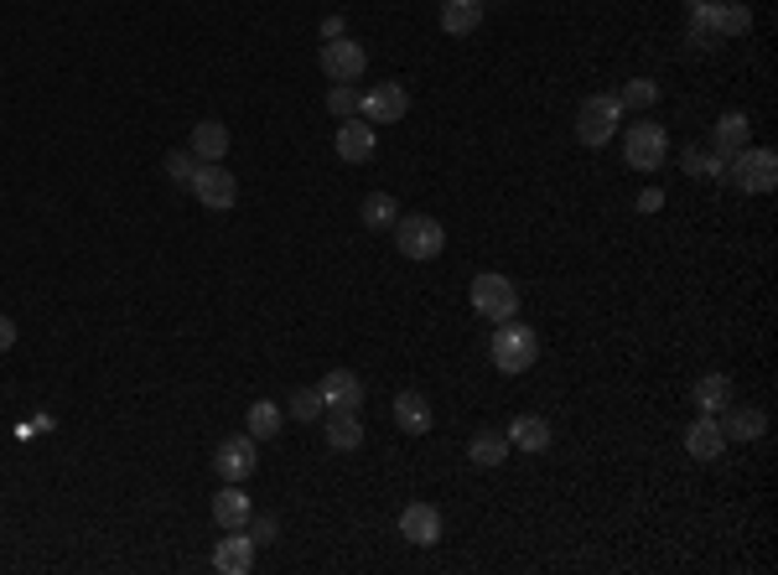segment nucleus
<instances>
[{
    "label": "nucleus",
    "instance_id": "23",
    "mask_svg": "<svg viewBox=\"0 0 778 575\" xmlns=\"http://www.w3.org/2000/svg\"><path fill=\"white\" fill-rule=\"evenodd\" d=\"M727 405H732V379H727V374L695 379V409H701V415H721Z\"/></svg>",
    "mask_w": 778,
    "mask_h": 575
},
{
    "label": "nucleus",
    "instance_id": "28",
    "mask_svg": "<svg viewBox=\"0 0 778 575\" xmlns=\"http://www.w3.org/2000/svg\"><path fill=\"white\" fill-rule=\"evenodd\" d=\"M394 218H400V203H394L389 192H374V197H364V223H368V229H394Z\"/></svg>",
    "mask_w": 778,
    "mask_h": 575
},
{
    "label": "nucleus",
    "instance_id": "3",
    "mask_svg": "<svg viewBox=\"0 0 778 575\" xmlns=\"http://www.w3.org/2000/svg\"><path fill=\"white\" fill-rule=\"evenodd\" d=\"M618 120H623L618 94H592V99H582V109H576V140H582V146H607V140L618 135Z\"/></svg>",
    "mask_w": 778,
    "mask_h": 575
},
{
    "label": "nucleus",
    "instance_id": "37",
    "mask_svg": "<svg viewBox=\"0 0 778 575\" xmlns=\"http://www.w3.org/2000/svg\"><path fill=\"white\" fill-rule=\"evenodd\" d=\"M332 37H343V16H327L323 22V42H332Z\"/></svg>",
    "mask_w": 778,
    "mask_h": 575
},
{
    "label": "nucleus",
    "instance_id": "18",
    "mask_svg": "<svg viewBox=\"0 0 778 575\" xmlns=\"http://www.w3.org/2000/svg\"><path fill=\"white\" fill-rule=\"evenodd\" d=\"M685 451H691L695 462H716V456L727 451V436L716 426V415H701V420L685 430Z\"/></svg>",
    "mask_w": 778,
    "mask_h": 575
},
{
    "label": "nucleus",
    "instance_id": "8",
    "mask_svg": "<svg viewBox=\"0 0 778 575\" xmlns=\"http://www.w3.org/2000/svg\"><path fill=\"white\" fill-rule=\"evenodd\" d=\"M358 114L368 125H394L411 114V94H405V84H374L368 94H358Z\"/></svg>",
    "mask_w": 778,
    "mask_h": 575
},
{
    "label": "nucleus",
    "instance_id": "12",
    "mask_svg": "<svg viewBox=\"0 0 778 575\" xmlns=\"http://www.w3.org/2000/svg\"><path fill=\"white\" fill-rule=\"evenodd\" d=\"M317 394H323L327 409H348V415H358L364 409V379L353 374V368H332V374H323V383H317Z\"/></svg>",
    "mask_w": 778,
    "mask_h": 575
},
{
    "label": "nucleus",
    "instance_id": "11",
    "mask_svg": "<svg viewBox=\"0 0 778 575\" xmlns=\"http://www.w3.org/2000/svg\"><path fill=\"white\" fill-rule=\"evenodd\" d=\"M332 150L343 156L348 167H364V161H374V150H379V130L368 125L364 114H353V120H343V125H338V135H332Z\"/></svg>",
    "mask_w": 778,
    "mask_h": 575
},
{
    "label": "nucleus",
    "instance_id": "27",
    "mask_svg": "<svg viewBox=\"0 0 778 575\" xmlns=\"http://www.w3.org/2000/svg\"><path fill=\"white\" fill-rule=\"evenodd\" d=\"M281 405H276V400H255V405H250V436H255V441H270V436H281Z\"/></svg>",
    "mask_w": 778,
    "mask_h": 575
},
{
    "label": "nucleus",
    "instance_id": "36",
    "mask_svg": "<svg viewBox=\"0 0 778 575\" xmlns=\"http://www.w3.org/2000/svg\"><path fill=\"white\" fill-rule=\"evenodd\" d=\"M11 342H16V321H11V317H0V353H5Z\"/></svg>",
    "mask_w": 778,
    "mask_h": 575
},
{
    "label": "nucleus",
    "instance_id": "33",
    "mask_svg": "<svg viewBox=\"0 0 778 575\" xmlns=\"http://www.w3.org/2000/svg\"><path fill=\"white\" fill-rule=\"evenodd\" d=\"M691 42H695V47H716V32H712V0H706V5H691Z\"/></svg>",
    "mask_w": 778,
    "mask_h": 575
},
{
    "label": "nucleus",
    "instance_id": "20",
    "mask_svg": "<svg viewBox=\"0 0 778 575\" xmlns=\"http://www.w3.org/2000/svg\"><path fill=\"white\" fill-rule=\"evenodd\" d=\"M716 426H721V436H727V441H757V436H763V430H768V415H763V409H721V420H716Z\"/></svg>",
    "mask_w": 778,
    "mask_h": 575
},
{
    "label": "nucleus",
    "instance_id": "35",
    "mask_svg": "<svg viewBox=\"0 0 778 575\" xmlns=\"http://www.w3.org/2000/svg\"><path fill=\"white\" fill-rule=\"evenodd\" d=\"M659 208H665V192H639V213H659Z\"/></svg>",
    "mask_w": 778,
    "mask_h": 575
},
{
    "label": "nucleus",
    "instance_id": "22",
    "mask_svg": "<svg viewBox=\"0 0 778 575\" xmlns=\"http://www.w3.org/2000/svg\"><path fill=\"white\" fill-rule=\"evenodd\" d=\"M197 161H223L229 156V130L218 125V120H197L193 125V146H187Z\"/></svg>",
    "mask_w": 778,
    "mask_h": 575
},
{
    "label": "nucleus",
    "instance_id": "1",
    "mask_svg": "<svg viewBox=\"0 0 778 575\" xmlns=\"http://www.w3.org/2000/svg\"><path fill=\"white\" fill-rule=\"evenodd\" d=\"M498 332H494V363H498V374H530V363L540 358V338H535V327H524V321H494Z\"/></svg>",
    "mask_w": 778,
    "mask_h": 575
},
{
    "label": "nucleus",
    "instance_id": "17",
    "mask_svg": "<svg viewBox=\"0 0 778 575\" xmlns=\"http://www.w3.org/2000/svg\"><path fill=\"white\" fill-rule=\"evenodd\" d=\"M431 405H426V394H415V389H405V394H394V426L405 430V436H426L431 430Z\"/></svg>",
    "mask_w": 778,
    "mask_h": 575
},
{
    "label": "nucleus",
    "instance_id": "25",
    "mask_svg": "<svg viewBox=\"0 0 778 575\" xmlns=\"http://www.w3.org/2000/svg\"><path fill=\"white\" fill-rule=\"evenodd\" d=\"M509 446H519V451H535V456H540V451L550 446V426H545L540 415H519V420H514V430H509Z\"/></svg>",
    "mask_w": 778,
    "mask_h": 575
},
{
    "label": "nucleus",
    "instance_id": "7",
    "mask_svg": "<svg viewBox=\"0 0 778 575\" xmlns=\"http://www.w3.org/2000/svg\"><path fill=\"white\" fill-rule=\"evenodd\" d=\"M473 306H477V317H488V321H509L519 311V291H514V280L509 276H477L473 280Z\"/></svg>",
    "mask_w": 778,
    "mask_h": 575
},
{
    "label": "nucleus",
    "instance_id": "9",
    "mask_svg": "<svg viewBox=\"0 0 778 575\" xmlns=\"http://www.w3.org/2000/svg\"><path fill=\"white\" fill-rule=\"evenodd\" d=\"M259 467V451H255V436L244 430V436H229V441H218L214 451V472L223 482H244V477H255Z\"/></svg>",
    "mask_w": 778,
    "mask_h": 575
},
{
    "label": "nucleus",
    "instance_id": "29",
    "mask_svg": "<svg viewBox=\"0 0 778 575\" xmlns=\"http://www.w3.org/2000/svg\"><path fill=\"white\" fill-rule=\"evenodd\" d=\"M323 415H327V405H323V394H317V389H296V394H291V420L317 426Z\"/></svg>",
    "mask_w": 778,
    "mask_h": 575
},
{
    "label": "nucleus",
    "instance_id": "21",
    "mask_svg": "<svg viewBox=\"0 0 778 575\" xmlns=\"http://www.w3.org/2000/svg\"><path fill=\"white\" fill-rule=\"evenodd\" d=\"M483 26V0H441V32L447 37H467Z\"/></svg>",
    "mask_w": 778,
    "mask_h": 575
},
{
    "label": "nucleus",
    "instance_id": "38",
    "mask_svg": "<svg viewBox=\"0 0 778 575\" xmlns=\"http://www.w3.org/2000/svg\"><path fill=\"white\" fill-rule=\"evenodd\" d=\"M685 5H706V0H685Z\"/></svg>",
    "mask_w": 778,
    "mask_h": 575
},
{
    "label": "nucleus",
    "instance_id": "19",
    "mask_svg": "<svg viewBox=\"0 0 778 575\" xmlns=\"http://www.w3.org/2000/svg\"><path fill=\"white\" fill-rule=\"evenodd\" d=\"M327 420V446L332 451H358L364 446V420H358V415H348V409H327L323 415Z\"/></svg>",
    "mask_w": 778,
    "mask_h": 575
},
{
    "label": "nucleus",
    "instance_id": "13",
    "mask_svg": "<svg viewBox=\"0 0 778 575\" xmlns=\"http://www.w3.org/2000/svg\"><path fill=\"white\" fill-rule=\"evenodd\" d=\"M255 539H250V529H223V539L214 545V571L218 575H250V565H255Z\"/></svg>",
    "mask_w": 778,
    "mask_h": 575
},
{
    "label": "nucleus",
    "instance_id": "30",
    "mask_svg": "<svg viewBox=\"0 0 778 575\" xmlns=\"http://www.w3.org/2000/svg\"><path fill=\"white\" fill-rule=\"evenodd\" d=\"M161 167H167V176H172L177 187H193V171L203 167V161H197L193 150H167V161H161Z\"/></svg>",
    "mask_w": 778,
    "mask_h": 575
},
{
    "label": "nucleus",
    "instance_id": "10",
    "mask_svg": "<svg viewBox=\"0 0 778 575\" xmlns=\"http://www.w3.org/2000/svg\"><path fill=\"white\" fill-rule=\"evenodd\" d=\"M323 73L332 78V84H358L368 68V52L358 42H348V37H332V42H323Z\"/></svg>",
    "mask_w": 778,
    "mask_h": 575
},
{
    "label": "nucleus",
    "instance_id": "16",
    "mask_svg": "<svg viewBox=\"0 0 778 575\" xmlns=\"http://www.w3.org/2000/svg\"><path fill=\"white\" fill-rule=\"evenodd\" d=\"M250 492L239 488V482H229V488H218L214 492V524L218 529H244L250 524Z\"/></svg>",
    "mask_w": 778,
    "mask_h": 575
},
{
    "label": "nucleus",
    "instance_id": "31",
    "mask_svg": "<svg viewBox=\"0 0 778 575\" xmlns=\"http://www.w3.org/2000/svg\"><path fill=\"white\" fill-rule=\"evenodd\" d=\"M654 99H659V84H654V78H633V84H623V94H618L623 109H648Z\"/></svg>",
    "mask_w": 778,
    "mask_h": 575
},
{
    "label": "nucleus",
    "instance_id": "14",
    "mask_svg": "<svg viewBox=\"0 0 778 575\" xmlns=\"http://www.w3.org/2000/svg\"><path fill=\"white\" fill-rule=\"evenodd\" d=\"M400 534L411 545H421V550H431V545H441V513L431 503H411V509L400 513Z\"/></svg>",
    "mask_w": 778,
    "mask_h": 575
},
{
    "label": "nucleus",
    "instance_id": "5",
    "mask_svg": "<svg viewBox=\"0 0 778 575\" xmlns=\"http://www.w3.org/2000/svg\"><path fill=\"white\" fill-rule=\"evenodd\" d=\"M208 208V213H229L239 203V182H234V171L229 167H218V161H203V167L193 171V187H187Z\"/></svg>",
    "mask_w": 778,
    "mask_h": 575
},
{
    "label": "nucleus",
    "instance_id": "2",
    "mask_svg": "<svg viewBox=\"0 0 778 575\" xmlns=\"http://www.w3.org/2000/svg\"><path fill=\"white\" fill-rule=\"evenodd\" d=\"M394 249L405 259H421V265H426V259H436L447 249V229L426 213H400L394 218Z\"/></svg>",
    "mask_w": 778,
    "mask_h": 575
},
{
    "label": "nucleus",
    "instance_id": "32",
    "mask_svg": "<svg viewBox=\"0 0 778 575\" xmlns=\"http://www.w3.org/2000/svg\"><path fill=\"white\" fill-rule=\"evenodd\" d=\"M327 109H332L338 120H353V114H358V88H353V84H332V88H327Z\"/></svg>",
    "mask_w": 778,
    "mask_h": 575
},
{
    "label": "nucleus",
    "instance_id": "6",
    "mask_svg": "<svg viewBox=\"0 0 778 575\" xmlns=\"http://www.w3.org/2000/svg\"><path fill=\"white\" fill-rule=\"evenodd\" d=\"M665 150H670V135H665V125H628L623 135V156L633 171H659L665 167Z\"/></svg>",
    "mask_w": 778,
    "mask_h": 575
},
{
    "label": "nucleus",
    "instance_id": "26",
    "mask_svg": "<svg viewBox=\"0 0 778 575\" xmlns=\"http://www.w3.org/2000/svg\"><path fill=\"white\" fill-rule=\"evenodd\" d=\"M753 26V11L747 5H712V32L716 42H727V37H742Z\"/></svg>",
    "mask_w": 778,
    "mask_h": 575
},
{
    "label": "nucleus",
    "instance_id": "34",
    "mask_svg": "<svg viewBox=\"0 0 778 575\" xmlns=\"http://www.w3.org/2000/svg\"><path fill=\"white\" fill-rule=\"evenodd\" d=\"M244 529H250V539H255V545H276V539H281V518H270V513H250V524H244Z\"/></svg>",
    "mask_w": 778,
    "mask_h": 575
},
{
    "label": "nucleus",
    "instance_id": "15",
    "mask_svg": "<svg viewBox=\"0 0 778 575\" xmlns=\"http://www.w3.org/2000/svg\"><path fill=\"white\" fill-rule=\"evenodd\" d=\"M747 135H753L747 114H737V109H732V114H721V120H716V135H712V156L721 161V167H727L737 150L747 146Z\"/></svg>",
    "mask_w": 778,
    "mask_h": 575
},
{
    "label": "nucleus",
    "instance_id": "24",
    "mask_svg": "<svg viewBox=\"0 0 778 575\" xmlns=\"http://www.w3.org/2000/svg\"><path fill=\"white\" fill-rule=\"evenodd\" d=\"M467 456H473V467H503V462H509V436L477 430L473 441H467Z\"/></svg>",
    "mask_w": 778,
    "mask_h": 575
},
{
    "label": "nucleus",
    "instance_id": "4",
    "mask_svg": "<svg viewBox=\"0 0 778 575\" xmlns=\"http://www.w3.org/2000/svg\"><path fill=\"white\" fill-rule=\"evenodd\" d=\"M727 182H732L737 192H774L778 187V156L774 150H763V146H742L727 161Z\"/></svg>",
    "mask_w": 778,
    "mask_h": 575
}]
</instances>
